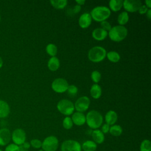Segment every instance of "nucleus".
<instances>
[{
	"instance_id": "obj_1",
	"label": "nucleus",
	"mask_w": 151,
	"mask_h": 151,
	"mask_svg": "<svg viewBox=\"0 0 151 151\" xmlns=\"http://www.w3.org/2000/svg\"><path fill=\"white\" fill-rule=\"evenodd\" d=\"M103 118L101 114L97 110H92L86 116V123L89 127L94 130L99 128L103 123Z\"/></svg>"
},
{
	"instance_id": "obj_2",
	"label": "nucleus",
	"mask_w": 151,
	"mask_h": 151,
	"mask_svg": "<svg viewBox=\"0 0 151 151\" xmlns=\"http://www.w3.org/2000/svg\"><path fill=\"white\" fill-rule=\"evenodd\" d=\"M90 15L92 19L96 22H102L106 21L111 15L110 9L105 6H97L93 8L91 11Z\"/></svg>"
},
{
	"instance_id": "obj_3",
	"label": "nucleus",
	"mask_w": 151,
	"mask_h": 151,
	"mask_svg": "<svg viewBox=\"0 0 151 151\" xmlns=\"http://www.w3.org/2000/svg\"><path fill=\"white\" fill-rule=\"evenodd\" d=\"M111 40L114 42H120L124 40L127 35V29L123 25H116L111 27L108 33Z\"/></svg>"
},
{
	"instance_id": "obj_4",
	"label": "nucleus",
	"mask_w": 151,
	"mask_h": 151,
	"mask_svg": "<svg viewBox=\"0 0 151 151\" xmlns=\"http://www.w3.org/2000/svg\"><path fill=\"white\" fill-rule=\"evenodd\" d=\"M107 51L101 46H95L88 52V58L93 63H100L106 57Z\"/></svg>"
},
{
	"instance_id": "obj_5",
	"label": "nucleus",
	"mask_w": 151,
	"mask_h": 151,
	"mask_svg": "<svg viewBox=\"0 0 151 151\" xmlns=\"http://www.w3.org/2000/svg\"><path fill=\"white\" fill-rule=\"evenodd\" d=\"M57 109L63 114L70 116L74 113L75 110L74 103L69 100L62 99L57 104Z\"/></svg>"
},
{
	"instance_id": "obj_6",
	"label": "nucleus",
	"mask_w": 151,
	"mask_h": 151,
	"mask_svg": "<svg viewBox=\"0 0 151 151\" xmlns=\"http://www.w3.org/2000/svg\"><path fill=\"white\" fill-rule=\"evenodd\" d=\"M59 142L57 137L49 136L45 138L42 142V149L44 151H56L58 147Z\"/></svg>"
},
{
	"instance_id": "obj_7",
	"label": "nucleus",
	"mask_w": 151,
	"mask_h": 151,
	"mask_svg": "<svg viewBox=\"0 0 151 151\" xmlns=\"http://www.w3.org/2000/svg\"><path fill=\"white\" fill-rule=\"evenodd\" d=\"M68 87L67 81L63 78H55L51 84V88L54 91L57 93H63L67 91Z\"/></svg>"
},
{
	"instance_id": "obj_8",
	"label": "nucleus",
	"mask_w": 151,
	"mask_h": 151,
	"mask_svg": "<svg viewBox=\"0 0 151 151\" xmlns=\"http://www.w3.org/2000/svg\"><path fill=\"white\" fill-rule=\"evenodd\" d=\"M61 151H81L80 143L75 140H66L61 146Z\"/></svg>"
},
{
	"instance_id": "obj_9",
	"label": "nucleus",
	"mask_w": 151,
	"mask_h": 151,
	"mask_svg": "<svg viewBox=\"0 0 151 151\" xmlns=\"http://www.w3.org/2000/svg\"><path fill=\"white\" fill-rule=\"evenodd\" d=\"M90 100L87 96H82L78 98L74 104V109L78 112L83 113L88 110L90 107Z\"/></svg>"
},
{
	"instance_id": "obj_10",
	"label": "nucleus",
	"mask_w": 151,
	"mask_h": 151,
	"mask_svg": "<svg viewBox=\"0 0 151 151\" xmlns=\"http://www.w3.org/2000/svg\"><path fill=\"white\" fill-rule=\"evenodd\" d=\"M11 138L14 144L19 146L25 142L26 133L23 129H17L13 131Z\"/></svg>"
},
{
	"instance_id": "obj_11",
	"label": "nucleus",
	"mask_w": 151,
	"mask_h": 151,
	"mask_svg": "<svg viewBox=\"0 0 151 151\" xmlns=\"http://www.w3.org/2000/svg\"><path fill=\"white\" fill-rule=\"evenodd\" d=\"M142 5V2L139 0H124L123 1V6L127 12L138 11Z\"/></svg>"
},
{
	"instance_id": "obj_12",
	"label": "nucleus",
	"mask_w": 151,
	"mask_h": 151,
	"mask_svg": "<svg viewBox=\"0 0 151 151\" xmlns=\"http://www.w3.org/2000/svg\"><path fill=\"white\" fill-rule=\"evenodd\" d=\"M91 17L90 14L88 12H85L81 14L78 19L79 26L83 29H86L88 28L91 25Z\"/></svg>"
},
{
	"instance_id": "obj_13",
	"label": "nucleus",
	"mask_w": 151,
	"mask_h": 151,
	"mask_svg": "<svg viewBox=\"0 0 151 151\" xmlns=\"http://www.w3.org/2000/svg\"><path fill=\"white\" fill-rule=\"evenodd\" d=\"M11 139V133L9 129L2 128L0 129V146H5L9 143Z\"/></svg>"
},
{
	"instance_id": "obj_14",
	"label": "nucleus",
	"mask_w": 151,
	"mask_h": 151,
	"mask_svg": "<svg viewBox=\"0 0 151 151\" xmlns=\"http://www.w3.org/2000/svg\"><path fill=\"white\" fill-rule=\"evenodd\" d=\"M71 118L73 124L76 126H82L86 123V116L83 113L78 111L73 113Z\"/></svg>"
},
{
	"instance_id": "obj_15",
	"label": "nucleus",
	"mask_w": 151,
	"mask_h": 151,
	"mask_svg": "<svg viewBox=\"0 0 151 151\" xmlns=\"http://www.w3.org/2000/svg\"><path fill=\"white\" fill-rule=\"evenodd\" d=\"M92 37L97 41H103L108 35V32L101 28H97L92 31Z\"/></svg>"
},
{
	"instance_id": "obj_16",
	"label": "nucleus",
	"mask_w": 151,
	"mask_h": 151,
	"mask_svg": "<svg viewBox=\"0 0 151 151\" xmlns=\"http://www.w3.org/2000/svg\"><path fill=\"white\" fill-rule=\"evenodd\" d=\"M118 119V116L117 113L114 110L108 111L105 115V121L106 123L110 125H113L117 122Z\"/></svg>"
},
{
	"instance_id": "obj_17",
	"label": "nucleus",
	"mask_w": 151,
	"mask_h": 151,
	"mask_svg": "<svg viewBox=\"0 0 151 151\" xmlns=\"http://www.w3.org/2000/svg\"><path fill=\"white\" fill-rule=\"evenodd\" d=\"M60 66V62L57 57H51L47 63V67L48 69L52 71H57L59 68Z\"/></svg>"
},
{
	"instance_id": "obj_18",
	"label": "nucleus",
	"mask_w": 151,
	"mask_h": 151,
	"mask_svg": "<svg viewBox=\"0 0 151 151\" xmlns=\"http://www.w3.org/2000/svg\"><path fill=\"white\" fill-rule=\"evenodd\" d=\"M91 136L93 141L96 144H101L104 140V134L100 130L95 129L92 132Z\"/></svg>"
},
{
	"instance_id": "obj_19",
	"label": "nucleus",
	"mask_w": 151,
	"mask_h": 151,
	"mask_svg": "<svg viewBox=\"0 0 151 151\" xmlns=\"http://www.w3.org/2000/svg\"><path fill=\"white\" fill-rule=\"evenodd\" d=\"M90 93L91 96L94 99H99L102 93V90L101 87L98 84H94L91 86L90 90Z\"/></svg>"
},
{
	"instance_id": "obj_20",
	"label": "nucleus",
	"mask_w": 151,
	"mask_h": 151,
	"mask_svg": "<svg viewBox=\"0 0 151 151\" xmlns=\"http://www.w3.org/2000/svg\"><path fill=\"white\" fill-rule=\"evenodd\" d=\"M10 112V108L8 104L2 100H0V118H4L8 116Z\"/></svg>"
},
{
	"instance_id": "obj_21",
	"label": "nucleus",
	"mask_w": 151,
	"mask_h": 151,
	"mask_svg": "<svg viewBox=\"0 0 151 151\" xmlns=\"http://www.w3.org/2000/svg\"><path fill=\"white\" fill-rule=\"evenodd\" d=\"M109 9L114 12L120 11L123 7L122 0H111L109 1Z\"/></svg>"
},
{
	"instance_id": "obj_22",
	"label": "nucleus",
	"mask_w": 151,
	"mask_h": 151,
	"mask_svg": "<svg viewBox=\"0 0 151 151\" xmlns=\"http://www.w3.org/2000/svg\"><path fill=\"white\" fill-rule=\"evenodd\" d=\"M81 146L84 151H95L97 149V144L93 140H86Z\"/></svg>"
},
{
	"instance_id": "obj_23",
	"label": "nucleus",
	"mask_w": 151,
	"mask_h": 151,
	"mask_svg": "<svg viewBox=\"0 0 151 151\" xmlns=\"http://www.w3.org/2000/svg\"><path fill=\"white\" fill-rule=\"evenodd\" d=\"M50 2L54 8L62 9L67 6L68 1L67 0H51Z\"/></svg>"
},
{
	"instance_id": "obj_24",
	"label": "nucleus",
	"mask_w": 151,
	"mask_h": 151,
	"mask_svg": "<svg viewBox=\"0 0 151 151\" xmlns=\"http://www.w3.org/2000/svg\"><path fill=\"white\" fill-rule=\"evenodd\" d=\"M129 19V16L127 12L123 11L120 13L117 17V22L120 25L124 26L127 23Z\"/></svg>"
},
{
	"instance_id": "obj_25",
	"label": "nucleus",
	"mask_w": 151,
	"mask_h": 151,
	"mask_svg": "<svg viewBox=\"0 0 151 151\" xmlns=\"http://www.w3.org/2000/svg\"><path fill=\"white\" fill-rule=\"evenodd\" d=\"M107 59L112 63H117L120 60V54L115 51H110L106 54Z\"/></svg>"
},
{
	"instance_id": "obj_26",
	"label": "nucleus",
	"mask_w": 151,
	"mask_h": 151,
	"mask_svg": "<svg viewBox=\"0 0 151 151\" xmlns=\"http://www.w3.org/2000/svg\"><path fill=\"white\" fill-rule=\"evenodd\" d=\"M112 136H119L122 134L123 132L122 127L118 124H113L111 127H110L109 132Z\"/></svg>"
},
{
	"instance_id": "obj_27",
	"label": "nucleus",
	"mask_w": 151,
	"mask_h": 151,
	"mask_svg": "<svg viewBox=\"0 0 151 151\" xmlns=\"http://www.w3.org/2000/svg\"><path fill=\"white\" fill-rule=\"evenodd\" d=\"M45 51L51 57H55L57 54V47L54 44L50 43L46 46Z\"/></svg>"
},
{
	"instance_id": "obj_28",
	"label": "nucleus",
	"mask_w": 151,
	"mask_h": 151,
	"mask_svg": "<svg viewBox=\"0 0 151 151\" xmlns=\"http://www.w3.org/2000/svg\"><path fill=\"white\" fill-rule=\"evenodd\" d=\"M140 151H151V142L149 140L145 139L141 142Z\"/></svg>"
},
{
	"instance_id": "obj_29",
	"label": "nucleus",
	"mask_w": 151,
	"mask_h": 151,
	"mask_svg": "<svg viewBox=\"0 0 151 151\" xmlns=\"http://www.w3.org/2000/svg\"><path fill=\"white\" fill-rule=\"evenodd\" d=\"M73 126V123L71 118L69 116H66L63 121V126L64 129L68 130L72 128Z\"/></svg>"
},
{
	"instance_id": "obj_30",
	"label": "nucleus",
	"mask_w": 151,
	"mask_h": 151,
	"mask_svg": "<svg viewBox=\"0 0 151 151\" xmlns=\"http://www.w3.org/2000/svg\"><path fill=\"white\" fill-rule=\"evenodd\" d=\"M101 74L97 70L93 71L91 74V78L94 84H97L101 80Z\"/></svg>"
},
{
	"instance_id": "obj_31",
	"label": "nucleus",
	"mask_w": 151,
	"mask_h": 151,
	"mask_svg": "<svg viewBox=\"0 0 151 151\" xmlns=\"http://www.w3.org/2000/svg\"><path fill=\"white\" fill-rule=\"evenodd\" d=\"M67 92L70 97H73L75 96L77 93H78V88L73 84L71 85H68V87L67 90Z\"/></svg>"
},
{
	"instance_id": "obj_32",
	"label": "nucleus",
	"mask_w": 151,
	"mask_h": 151,
	"mask_svg": "<svg viewBox=\"0 0 151 151\" xmlns=\"http://www.w3.org/2000/svg\"><path fill=\"white\" fill-rule=\"evenodd\" d=\"M30 146L35 149H40L42 146V142L37 139H34L30 142Z\"/></svg>"
},
{
	"instance_id": "obj_33",
	"label": "nucleus",
	"mask_w": 151,
	"mask_h": 151,
	"mask_svg": "<svg viewBox=\"0 0 151 151\" xmlns=\"http://www.w3.org/2000/svg\"><path fill=\"white\" fill-rule=\"evenodd\" d=\"M100 26H101V28H102L103 29L106 31L107 32L109 31L111 28V25L110 24V22H109L107 21H104L100 22Z\"/></svg>"
},
{
	"instance_id": "obj_34",
	"label": "nucleus",
	"mask_w": 151,
	"mask_h": 151,
	"mask_svg": "<svg viewBox=\"0 0 151 151\" xmlns=\"http://www.w3.org/2000/svg\"><path fill=\"white\" fill-rule=\"evenodd\" d=\"M5 151H20V150H19V146L14 143H11L8 145L6 147Z\"/></svg>"
},
{
	"instance_id": "obj_35",
	"label": "nucleus",
	"mask_w": 151,
	"mask_h": 151,
	"mask_svg": "<svg viewBox=\"0 0 151 151\" xmlns=\"http://www.w3.org/2000/svg\"><path fill=\"white\" fill-rule=\"evenodd\" d=\"M30 144L28 142H25L21 145L19 146V150L20 151H28L29 147H30Z\"/></svg>"
},
{
	"instance_id": "obj_36",
	"label": "nucleus",
	"mask_w": 151,
	"mask_h": 151,
	"mask_svg": "<svg viewBox=\"0 0 151 151\" xmlns=\"http://www.w3.org/2000/svg\"><path fill=\"white\" fill-rule=\"evenodd\" d=\"M149 8L145 5H142L140 8H139L138 9V12L141 15H143V14H145L147 12V11H148Z\"/></svg>"
},
{
	"instance_id": "obj_37",
	"label": "nucleus",
	"mask_w": 151,
	"mask_h": 151,
	"mask_svg": "<svg viewBox=\"0 0 151 151\" xmlns=\"http://www.w3.org/2000/svg\"><path fill=\"white\" fill-rule=\"evenodd\" d=\"M109 129H110V126L107 123H105L102 126L101 131L103 134H106L109 132Z\"/></svg>"
},
{
	"instance_id": "obj_38",
	"label": "nucleus",
	"mask_w": 151,
	"mask_h": 151,
	"mask_svg": "<svg viewBox=\"0 0 151 151\" xmlns=\"http://www.w3.org/2000/svg\"><path fill=\"white\" fill-rule=\"evenodd\" d=\"M81 10V6L78 5H76V6H74V8H73V11L74 14H77Z\"/></svg>"
},
{
	"instance_id": "obj_39",
	"label": "nucleus",
	"mask_w": 151,
	"mask_h": 151,
	"mask_svg": "<svg viewBox=\"0 0 151 151\" xmlns=\"http://www.w3.org/2000/svg\"><path fill=\"white\" fill-rule=\"evenodd\" d=\"M145 5L149 9H150V8H151V1L150 0H146V1H145Z\"/></svg>"
},
{
	"instance_id": "obj_40",
	"label": "nucleus",
	"mask_w": 151,
	"mask_h": 151,
	"mask_svg": "<svg viewBox=\"0 0 151 151\" xmlns=\"http://www.w3.org/2000/svg\"><path fill=\"white\" fill-rule=\"evenodd\" d=\"M76 2L77 4V5L81 6V5H84V3L86 2V1H84V0H76Z\"/></svg>"
},
{
	"instance_id": "obj_41",
	"label": "nucleus",
	"mask_w": 151,
	"mask_h": 151,
	"mask_svg": "<svg viewBox=\"0 0 151 151\" xmlns=\"http://www.w3.org/2000/svg\"><path fill=\"white\" fill-rule=\"evenodd\" d=\"M146 14V17H147V19L149 20H150L151 18V9H149Z\"/></svg>"
},
{
	"instance_id": "obj_42",
	"label": "nucleus",
	"mask_w": 151,
	"mask_h": 151,
	"mask_svg": "<svg viewBox=\"0 0 151 151\" xmlns=\"http://www.w3.org/2000/svg\"><path fill=\"white\" fill-rule=\"evenodd\" d=\"M2 65H3V60H2V59L0 57V68L2 67Z\"/></svg>"
},
{
	"instance_id": "obj_43",
	"label": "nucleus",
	"mask_w": 151,
	"mask_h": 151,
	"mask_svg": "<svg viewBox=\"0 0 151 151\" xmlns=\"http://www.w3.org/2000/svg\"><path fill=\"white\" fill-rule=\"evenodd\" d=\"M38 151H44V150H39Z\"/></svg>"
},
{
	"instance_id": "obj_44",
	"label": "nucleus",
	"mask_w": 151,
	"mask_h": 151,
	"mask_svg": "<svg viewBox=\"0 0 151 151\" xmlns=\"http://www.w3.org/2000/svg\"><path fill=\"white\" fill-rule=\"evenodd\" d=\"M0 151H3L2 150H1V149H0Z\"/></svg>"
},
{
	"instance_id": "obj_45",
	"label": "nucleus",
	"mask_w": 151,
	"mask_h": 151,
	"mask_svg": "<svg viewBox=\"0 0 151 151\" xmlns=\"http://www.w3.org/2000/svg\"><path fill=\"white\" fill-rule=\"evenodd\" d=\"M0 19H1V17H0Z\"/></svg>"
}]
</instances>
